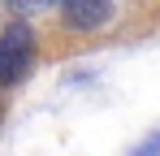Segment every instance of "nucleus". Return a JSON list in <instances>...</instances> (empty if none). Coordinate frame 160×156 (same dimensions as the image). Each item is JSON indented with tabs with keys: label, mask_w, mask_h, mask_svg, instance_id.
Wrapping results in <instances>:
<instances>
[{
	"label": "nucleus",
	"mask_w": 160,
	"mask_h": 156,
	"mask_svg": "<svg viewBox=\"0 0 160 156\" xmlns=\"http://www.w3.org/2000/svg\"><path fill=\"white\" fill-rule=\"evenodd\" d=\"M56 4H61L65 22L78 30H100L112 18V0H56Z\"/></svg>",
	"instance_id": "f03ea898"
},
{
	"label": "nucleus",
	"mask_w": 160,
	"mask_h": 156,
	"mask_svg": "<svg viewBox=\"0 0 160 156\" xmlns=\"http://www.w3.org/2000/svg\"><path fill=\"white\" fill-rule=\"evenodd\" d=\"M30 65H35V35L26 22H9L0 30V87L26 82Z\"/></svg>",
	"instance_id": "f257e3e1"
},
{
	"label": "nucleus",
	"mask_w": 160,
	"mask_h": 156,
	"mask_svg": "<svg viewBox=\"0 0 160 156\" xmlns=\"http://www.w3.org/2000/svg\"><path fill=\"white\" fill-rule=\"evenodd\" d=\"M52 0H13V9L18 13H39V9H48Z\"/></svg>",
	"instance_id": "7ed1b4c3"
}]
</instances>
